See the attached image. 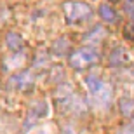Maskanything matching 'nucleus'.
<instances>
[{
	"instance_id": "obj_14",
	"label": "nucleus",
	"mask_w": 134,
	"mask_h": 134,
	"mask_svg": "<svg viewBox=\"0 0 134 134\" xmlns=\"http://www.w3.org/2000/svg\"><path fill=\"white\" fill-rule=\"evenodd\" d=\"M110 2H119V0H110Z\"/></svg>"
},
{
	"instance_id": "obj_9",
	"label": "nucleus",
	"mask_w": 134,
	"mask_h": 134,
	"mask_svg": "<svg viewBox=\"0 0 134 134\" xmlns=\"http://www.w3.org/2000/svg\"><path fill=\"white\" fill-rule=\"evenodd\" d=\"M70 47H71L70 40L66 38V37H63V38H58L54 44H52V52H54L56 56H65L70 51Z\"/></svg>"
},
{
	"instance_id": "obj_2",
	"label": "nucleus",
	"mask_w": 134,
	"mask_h": 134,
	"mask_svg": "<svg viewBox=\"0 0 134 134\" xmlns=\"http://www.w3.org/2000/svg\"><path fill=\"white\" fill-rule=\"evenodd\" d=\"M63 14L68 23H82L92 16V9L89 4L79 0H68L63 4Z\"/></svg>"
},
{
	"instance_id": "obj_4",
	"label": "nucleus",
	"mask_w": 134,
	"mask_h": 134,
	"mask_svg": "<svg viewBox=\"0 0 134 134\" xmlns=\"http://www.w3.org/2000/svg\"><path fill=\"white\" fill-rule=\"evenodd\" d=\"M9 85L12 87V89H18V91L26 92V91L33 89L35 79H33V75H31L30 70H23V71H19V73L12 75V79L9 80Z\"/></svg>"
},
{
	"instance_id": "obj_11",
	"label": "nucleus",
	"mask_w": 134,
	"mask_h": 134,
	"mask_svg": "<svg viewBox=\"0 0 134 134\" xmlns=\"http://www.w3.org/2000/svg\"><path fill=\"white\" fill-rule=\"evenodd\" d=\"M124 10H125V14L129 16V19L134 23V0H125Z\"/></svg>"
},
{
	"instance_id": "obj_6",
	"label": "nucleus",
	"mask_w": 134,
	"mask_h": 134,
	"mask_svg": "<svg viewBox=\"0 0 134 134\" xmlns=\"http://www.w3.org/2000/svg\"><path fill=\"white\" fill-rule=\"evenodd\" d=\"M104 37H106V30H104L103 26H94V28L84 37V42L85 44H98Z\"/></svg>"
},
{
	"instance_id": "obj_12",
	"label": "nucleus",
	"mask_w": 134,
	"mask_h": 134,
	"mask_svg": "<svg viewBox=\"0 0 134 134\" xmlns=\"http://www.w3.org/2000/svg\"><path fill=\"white\" fill-rule=\"evenodd\" d=\"M124 33H125V38L134 40V23H132V21H131L129 25L124 28Z\"/></svg>"
},
{
	"instance_id": "obj_3",
	"label": "nucleus",
	"mask_w": 134,
	"mask_h": 134,
	"mask_svg": "<svg viewBox=\"0 0 134 134\" xmlns=\"http://www.w3.org/2000/svg\"><path fill=\"white\" fill-rule=\"evenodd\" d=\"M99 61V54L91 47H82L70 54V66L75 70H85L94 66Z\"/></svg>"
},
{
	"instance_id": "obj_5",
	"label": "nucleus",
	"mask_w": 134,
	"mask_h": 134,
	"mask_svg": "<svg viewBox=\"0 0 134 134\" xmlns=\"http://www.w3.org/2000/svg\"><path fill=\"white\" fill-rule=\"evenodd\" d=\"M119 110L125 119H134V99L127 98V96H122L119 99Z\"/></svg>"
},
{
	"instance_id": "obj_13",
	"label": "nucleus",
	"mask_w": 134,
	"mask_h": 134,
	"mask_svg": "<svg viewBox=\"0 0 134 134\" xmlns=\"http://www.w3.org/2000/svg\"><path fill=\"white\" fill-rule=\"evenodd\" d=\"M117 134H134V125H127V127H122Z\"/></svg>"
},
{
	"instance_id": "obj_7",
	"label": "nucleus",
	"mask_w": 134,
	"mask_h": 134,
	"mask_svg": "<svg viewBox=\"0 0 134 134\" xmlns=\"http://www.w3.org/2000/svg\"><path fill=\"white\" fill-rule=\"evenodd\" d=\"M108 61H110V66H122L125 61H127L125 51L122 49V47H115V49L111 51V54H110Z\"/></svg>"
},
{
	"instance_id": "obj_1",
	"label": "nucleus",
	"mask_w": 134,
	"mask_h": 134,
	"mask_svg": "<svg viewBox=\"0 0 134 134\" xmlns=\"http://www.w3.org/2000/svg\"><path fill=\"white\" fill-rule=\"evenodd\" d=\"M85 84L89 87L91 98H92V103L98 104L99 108H108L110 101H111V87L108 84H104L101 79H98L96 75H89L85 79Z\"/></svg>"
},
{
	"instance_id": "obj_10",
	"label": "nucleus",
	"mask_w": 134,
	"mask_h": 134,
	"mask_svg": "<svg viewBox=\"0 0 134 134\" xmlns=\"http://www.w3.org/2000/svg\"><path fill=\"white\" fill-rule=\"evenodd\" d=\"M99 16L103 18V21H106V23H115V21L119 19V14L115 12V9H111V7L106 5V4L99 5Z\"/></svg>"
},
{
	"instance_id": "obj_8",
	"label": "nucleus",
	"mask_w": 134,
	"mask_h": 134,
	"mask_svg": "<svg viewBox=\"0 0 134 134\" xmlns=\"http://www.w3.org/2000/svg\"><path fill=\"white\" fill-rule=\"evenodd\" d=\"M5 44H7V47H9L10 51L18 52V51H21V47H23V38H21L19 33L10 31V33H7V37H5Z\"/></svg>"
}]
</instances>
